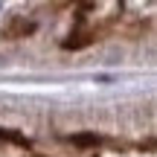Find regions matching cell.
Instances as JSON below:
<instances>
[{
    "label": "cell",
    "mask_w": 157,
    "mask_h": 157,
    "mask_svg": "<svg viewBox=\"0 0 157 157\" xmlns=\"http://www.w3.org/2000/svg\"><path fill=\"white\" fill-rule=\"evenodd\" d=\"M73 143H78V146H87V143H96V137H73Z\"/></svg>",
    "instance_id": "1"
},
{
    "label": "cell",
    "mask_w": 157,
    "mask_h": 157,
    "mask_svg": "<svg viewBox=\"0 0 157 157\" xmlns=\"http://www.w3.org/2000/svg\"><path fill=\"white\" fill-rule=\"evenodd\" d=\"M0 12H3V3H0Z\"/></svg>",
    "instance_id": "2"
}]
</instances>
